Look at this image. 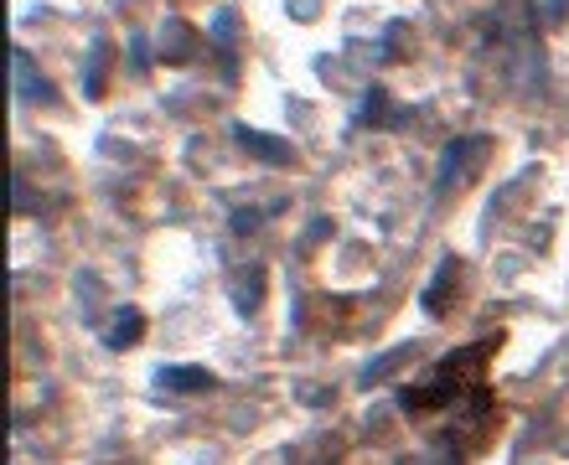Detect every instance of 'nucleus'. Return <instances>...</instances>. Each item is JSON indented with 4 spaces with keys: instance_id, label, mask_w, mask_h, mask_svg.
Wrapping results in <instances>:
<instances>
[{
    "instance_id": "obj_1",
    "label": "nucleus",
    "mask_w": 569,
    "mask_h": 465,
    "mask_svg": "<svg viewBox=\"0 0 569 465\" xmlns=\"http://www.w3.org/2000/svg\"><path fill=\"white\" fill-rule=\"evenodd\" d=\"M492 347H497V336L492 341H476V347H461V352H451L445 357L430 378H425V388H404L399 393V403L409 414H425V409H445V403H456L476 378H471V367H482L487 357H492Z\"/></svg>"
},
{
    "instance_id": "obj_2",
    "label": "nucleus",
    "mask_w": 569,
    "mask_h": 465,
    "mask_svg": "<svg viewBox=\"0 0 569 465\" xmlns=\"http://www.w3.org/2000/svg\"><path fill=\"white\" fill-rule=\"evenodd\" d=\"M487 155V135H456L445 140L440 150V166H435V192H456V186L466 181V171Z\"/></svg>"
},
{
    "instance_id": "obj_3",
    "label": "nucleus",
    "mask_w": 569,
    "mask_h": 465,
    "mask_svg": "<svg viewBox=\"0 0 569 465\" xmlns=\"http://www.w3.org/2000/svg\"><path fill=\"white\" fill-rule=\"evenodd\" d=\"M233 140L244 145V150H254L259 161H269V166H290L295 161V150L280 135H264V130H254V124H233Z\"/></svg>"
},
{
    "instance_id": "obj_4",
    "label": "nucleus",
    "mask_w": 569,
    "mask_h": 465,
    "mask_svg": "<svg viewBox=\"0 0 569 465\" xmlns=\"http://www.w3.org/2000/svg\"><path fill=\"white\" fill-rule=\"evenodd\" d=\"M11 83H16V99H21V104H42L47 93H52V88H47V83L37 78V68H32V57H26L21 47L11 52Z\"/></svg>"
},
{
    "instance_id": "obj_5",
    "label": "nucleus",
    "mask_w": 569,
    "mask_h": 465,
    "mask_svg": "<svg viewBox=\"0 0 569 465\" xmlns=\"http://www.w3.org/2000/svg\"><path fill=\"white\" fill-rule=\"evenodd\" d=\"M373 124H399V109L388 104L383 88H368L363 104H357V114H352V130H373Z\"/></svg>"
},
{
    "instance_id": "obj_6",
    "label": "nucleus",
    "mask_w": 569,
    "mask_h": 465,
    "mask_svg": "<svg viewBox=\"0 0 569 465\" xmlns=\"http://www.w3.org/2000/svg\"><path fill=\"white\" fill-rule=\"evenodd\" d=\"M156 383L171 388V393H207L218 378H213L207 367H161V372H156Z\"/></svg>"
},
{
    "instance_id": "obj_7",
    "label": "nucleus",
    "mask_w": 569,
    "mask_h": 465,
    "mask_svg": "<svg viewBox=\"0 0 569 465\" xmlns=\"http://www.w3.org/2000/svg\"><path fill=\"white\" fill-rule=\"evenodd\" d=\"M140 336H145V316H140L135 305H119V316H114V326H109V347L125 352V347H135Z\"/></svg>"
},
{
    "instance_id": "obj_8",
    "label": "nucleus",
    "mask_w": 569,
    "mask_h": 465,
    "mask_svg": "<svg viewBox=\"0 0 569 465\" xmlns=\"http://www.w3.org/2000/svg\"><path fill=\"white\" fill-rule=\"evenodd\" d=\"M233 300H238V316H254L259 300H264V269H244L233 279Z\"/></svg>"
},
{
    "instance_id": "obj_9",
    "label": "nucleus",
    "mask_w": 569,
    "mask_h": 465,
    "mask_svg": "<svg viewBox=\"0 0 569 465\" xmlns=\"http://www.w3.org/2000/svg\"><path fill=\"white\" fill-rule=\"evenodd\" d=\"M451 290H456V259H445V269L435 274V285L425 290V310H430V316H445V310H451Z\"/></svg>"
},
{
    "instance_id": "obj_10",
    "label": "nucleus",
    "mask_w": 569,
    "mask_h": 465,
    "mask_svg": "<svg viewBox=\"0 0 569 465\" xmlns=\"http://www.w3.org/2000/svg\"><path fill=\"white\" fill-rule=\"evenodd\" d=\"M404 357H414V341H404V347H394V352H383V357H373V362L363 367V378H357V383H363V388H368V383H378L383 372H394V367H399Z\"/></svg>"
},
{
    "instance_id": "obj_11",
    "label": "nucleus",
    "mask_w": 569,
    "mask_h": 465,
    "mask_svg": "<svg viewBox=\"0 0 569 465\" xmlns=\"http://www.w3.org/2000/svg\"><path fill=\"white\" fill-rule=\"evenodd\" d=\"M104 68H109V42H94V57H88V73H83V93H88V99L104 88Z\"/></svg>"
},
{
    "instance_id": "obj_12",
    "label": "nucleus",
    "mask_w": 569,
    "mask_h": 465,
    "mask_svg": "<svg viewBox=\"0 0 569 465\" xmlns=\"http://www.w3.org/2000/svg\"><path fill=\"white\" fill-rule=\"evenodd\" d=\"M166 42H171L166 57H171V62H182V57H187V26H182V21H171V26H166Z\"/></svg>"
},
{
    "instance_id": "obj_13",
    "label": "nucleus",
    "mask_w": 569,
    "mask_h": 465,
    "mask_svg": "<svg viewBox=\"0 0 569 465\" xmlns=\"http://www.w3.org/2000/svg\"><path fill=\"white\" fill-rule=\"evenodd\" d=\"M228 223H233L238 233H254V223H259V212H249V207H238V212L228 217Z\"/></svg>"
}]
</instances>
